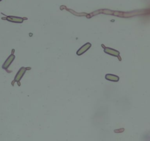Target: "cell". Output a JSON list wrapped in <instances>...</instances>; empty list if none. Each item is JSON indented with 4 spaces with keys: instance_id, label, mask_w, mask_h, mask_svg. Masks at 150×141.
Returning a JSON list of instances; mask_svg holds the SVG:
<instances>
[{
    "instance_id": "cell-5",
    "label": "cell",
    "mask_w": 150,
    "mask_h": 141,
    "mask_svg": "<svg viewBox=\"0 0 150 141\" xmlns=\"http://www.w3.org/2000/svg\"><path fill=\"white\" fill-rule=\"evenodd\" d=\"M91 46H92V44H91L90 43H86V44H84L83 46L81 47V48L78 50L77 52H76V54H77V55H79V56L81 55V54H83V53L86 52L88 49H89Z\"/></svg>"
},
{
    "instance_id": "cell-2",
    "label": "cell",
    "mask_w": 150,
    "mask_h": 141,
    "mask_svg": "<svg viewBox=\"0 0 150 141\" xmlns=\"http://www.w3.org/2000/svg\"><path fill=\"white\" fill-rule=\"evenodd\" d=\"M13 53H14V49H13V51H12V54H10V55L8 57H7V60H6L5 61H4V63H3L2 68L4 69V70H7V69H8L9 66H10V65H11V63H13V61L15 60V58H16V56L14 55V54H13Z\"/></svg>"
},
{
    "instance_id": "cell-1",
    "label": "cell",
    "mask_w": 150,
    "mask_h": 141,
    "mask_svg": "<svg viewBox=\"0 0 150 141\" xmlns=\"http://www.w3.org/2000/svg\"><path fill=\"white\" fill-rule=\"evenodd\" d=\"M29 69H31V68H24V67L21 68L20 70H19L18 71V73H16V76H15L14 78V80H13V82H12V85H14L15 82H18V85H20L21 79H22V77L23 76L24 73H26V70H29Z\"/></svg>"
},
{
    "instance_id": "cell-6",
    "label": "cell",
    "mask_w": 150,
    "mask_h": 141,
    "mask_svg": "<svg viewBox=\"0 0 150 141\" xmlns=\"http://www.w3.org/2000/svg\"><path fill=\"white\" fill-rule=\"evenodd\" d=\"M105 79L108 81H111V82H118L120 80V78L118 76L114 74H111V73H108V74L105 75Z\"/></svg>"
},
{
    "instance_id": "cell-4",
    "label": "cell",
    "mask_w": 150,
    "mask_h": 141,
    "mask_svg": "<svg viewBox=\"0 0 150 141\" xmlns=\"http://www.w3.org/2000/svg\"><path fill=\"white\" fill-rule=\"evenodd\" d=\"M3 20H7L8 21L13 22V23H22L24 20V19H22L21 17H16V16H6L5 18H2Z\"/></svg>"
},
{
    "instance_id": "cell-7",
    "label": "cell",
    "mask_w": 150,
    "mask_h": 141,
    "mask_svg": "<svg viewBox=\"0 0 150 141\" xmlns=\"http://www.w3.org/2000/svg\"><path fill=\"white\" fill-rule=\"evenodd\" d=\"M1 1V0H0V1Z\"/></svg>"
},
{
    "instance_id": "cell-3",
    "label": "cell",
    "mask_w": 150,
    "mask_h": 141,
    "mask_svg": "<svg viewBox=\"0 0 150 141\" xmlns=\"http://www.w3.org/2000/svg\"><path fill=\"white\" fill-rule=\"evenodd\" d=\"M102 46L103 47L104 51H105L106 54H110V55H111V56H114V57H118L119 60H121V58H120V51H117V50H115V49H113V48H109V47H105V46H103V45H102Z\"/></svg>"
}]
</instances>
